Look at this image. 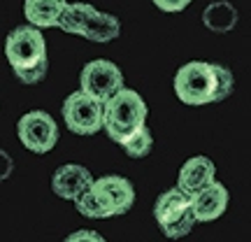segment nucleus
<instances>
[{
    "label": "nucleus",
    "mask_w": 251,
    "mask_h": 242,
    "mask_svg": "<svg viewBox=\"0 0 251 242\" xmlns=\"http://www.w3.org/2000/svg\"><path fill=\"white\" fill-rule=\"evenodd\" d=\"M235 89L233 72L226 65L207 61H191L175 75V93L184 105L202 108L226 100Z\"/></svg>",
    "instance_id": "1"
},
{
    "label": "nucleus",
    "mask_w": 251,
    "mask_h": 242,
    "mask_svg": "<svg viewBox=\"0 0 251 242\" xmlns=\"http://www.w3.org/2000/svg\"><path fill=\"white\" fill-rule=\"evenodd\" d=\"M149 108L144 98L133 89H119L112 98L102 103V128L117 144H121L130 133L147 124Z\"/></svg>",
    "instance_id": "2"
},
{
    "label": "nucleus",
    "mask_w": 251,
    "mask_h": 242,
    "mask_svg": "<svg viewBox=\"0 0 251 242\" xmlns=\"http://www.w3.org/2000/svg\"><path fill=\"white\" fill-rule=\"evenodd\" d=\"M153 219H156V224H158L165 238H170V240L186 238L191 233V228L196 226V216H193V207H191V193H186L179 187L168 188L153 203Z\"/></svg>",
    "instance_id": "3"
},
{
    "label": "nucleus",
    "mask_w": 251,
    "mask_h": 242,
    "mask_svg": "<svg viewBox=\"0 0 251 242\" xmlns=\"http://www.w3.org/2000/svg\"><path fill=\"white\" fill-rule=\"evenodd\" d=\"M5 56L12 70L33 68L47 61V42L42 30L35 26H17L5 40Z\"/></svg>",
    "instance_id": "4"
},
{
    "label": "nucleus",
    "mask_w": 251,
    "mask_h": 242,
    "mask_svg": "<svg viewBox=\"0 0 251 242\" xmlns=\"http://www.w3.org/2000/svg\"><path fill=\"white\" fill-rule=\"evenodd\" d=\"M63 121L75 135H93L102 128V103L84 91H75L63 100Z\"/></svg>",
    "instance_id": "5"
},
{
    "label": "nucleus",
    "mask_w": 251,
    "mask_h": 242,
    "mask_svg": "<svg viewBox=\"0 0 251 242\" xmlns=\"http://www.w3.org/2000/svg\"><path fill=\"white\" fill-rule=\"evenodd\" d=\"M17 135L28 152L47 154L58 142V126L51 119V114H47L45 109H33V112H26L19 119Z\"/></svg>",
    "instance_id": "6"
},
{
    "label": "nucleus",
    "mask_w": 251,
    "mask_h": 242,
    "mask_svg": "<svg viewBox=\"0 0 251 242\" xmlns=\"http://www.w3.org/2000/svg\"><path fill=\"white\" fill-rule=\"evenodd\" d=\"M124 72L119 70V65H114L107 58H96V61L86 63L81 68L79 75V91L93 96L96 100L105 103L112 98L119 89H124Z\"/></svg>",
    "instance_id": "7"
},
{
    "label": "nucleus",
    "mask_w": 251,
    "mask_h": 242,
    "mask_svg": "<svg viewBox=\"0 0 251 242\" xmlns=\"http://www.w3.org/2000/svg\"><path fill=\"white\" fill-rule=\"evenodd\" d=\"M93 196L98 198L107 216H121L135 205V188L133 184L121 175H105L91 184Z\"/></svg>",
    "instance_id": "8"
},
{
    "label": "nucleus",
    "mask_w": 251,
    "mask_h": 242,
    "mask_svg": "<svg viewBox=\"0 0 251 242\" xmlns=\"http://www.w3.org/2000/svg\"><path fill=\"white\" fill-rule=\"evenodd\" d=\"M191 207L196 221H216L228 207V188L221 182H212L205 188L191 193Z\"/></svg>",
    "instance_id": "9"
},
{
    "label": "nucleus",
    "mask_w": 251,
    "mask_h": 242,
    "mask_svg": "<svg viewBox=\"0 0 251 242\" xmlns=\"http://www.w3.org/2000/svg\"><path fill=\"white\" fill-rule=\"evenodd\" d=\"M93 184V175L89 172V168H84L79 163H65L51 177V191L63 200H72L81 196L86 188Z\"/></svg>",
    "instance_id": "10"
},
{
    "label": "nucleus",
    "mask_w": 251,
    "mask_h": 242,
    "mask_svg": "<svg viewBox=\"0 0 251 242\" xmlns=\"http://www.w3.org/2000/svg\"><path fill=\"white\" fill-rule=\"evenodd\" d=\"M216 180V165L207 156H191L184 165L179 168L177 187L184 188L186 193H196L207 184Z\"/></svg>",
    "instance_id": "11"
},
{
    "label": "nucleus",
    "mask_w": 251,
    "mask_h": 242,
    "mask_svg": "<svg viewBox=\"0 0 251 242\" xmlns=\"http://www.w3.org/2000/svg\"><path fill=\"white\" fill-rule=\"evenodd\" d=\"M121 33V21L114 14H105L100 9L91 7L84 26H81V37H86L91 42H112Z\"/></svg>",
    "instance_id": "12"
},
{
    "label": "nucleus",
    "mask_w": 251,
    "mask_h": 242,
    "mask_svg": "<svg viewBox=\"0 0 251 242\" xmlns=\"http://www.w3.org/2000/svg\"><path fill=\"white\" fill-rule=\"evenodd\" d=\"M65 5H68V0H26L24 2V14H26L30 26L56 28Z\"/></svg>",
    "instance_id": "13"
},
{
    "label": "nucleus",
    "mask_w": 251,
    "mask_h": 242,
    "mask_svg": "<svg viewBox=\"0 0 251 242\" xmlns=\"http://www.w3.org/2000/svg\"><path fill=\"white\" fill-rule=\"evenodd\" d=\"M202 24L212 33H230L237 26V9L230 0H214L202 12Z\"/></svg>",
    "instance_id": "14"
},
{
    "label": "nucleus",
    "mask_w": 251,
    "mask_h": 242,
    "mask_svg": "<svg viewBox=\"0 0 251 242\" xmlns=\"http://www.w3.org/2000/svg\"><path fill=\"white\" fill-rule=\"evenodd\" d=\"M91 7L93 5L89 2H68L58 17L56 28H61L63 33H70V35H81V26H84V19Z\"/></svg>",
    "instance_id": "15"
},
{
    "label": "nucleus",
    "mask_w": 251,
    "mask_h": 242,
    "mask_svg": "<svg viewBox=\"0 0 251 242\" xmlns=\"http://www.w3.org/2000/svg\"><path fill=\"white\" fill-rule=\"evenodd\" d=\"M121 147H124V152L128 154L130 159H144L147 154L151 152V147H153V135H151V131L147 128V124L140 126L135 133H130L124 140V142H121Z\"/></svg>",
    "instance_id": "16"
},
{
    "label": "nucleus",
    "mask_w": 251,
    "mask_h": 242,
    "mask_svg": "<svg viewBox=\"0 0 251 242\" xmlns=\"http://www.w3.org/2000/svg\"><path fill=\"white\" fill-rule=\"evenodd\" d=\"M75 207H77V212L81 216H86V219H109L107 212L102 210V205L98 203V198L93 196V191L91 187L81 193V196L75 198Z\"/></svg>",
    "instance_id": "17"
},
{
    "label": "nucleus",
    "mask_w": 251,
    "mask_h": 242,
    "mask_svg": "<svg viewBox=\"0 0 251 242\" xmlns=\"http://www.w3.org/2000/svg\"><path fill=\"white\" fill-rule=\"evenodd\" d=\"M47 72H49V61H42L33 65V68H21V70H14V77H17L21 84H28V86H33V84H40V81L47 77Z\"/></svg>",
    "instance_id": "18"
},
{
    "label": "nucleus",
    "mask_w": 251,
    "mask_h": 242,
    "mask_svg": "<svg viewBox=\"0 0 251 242\" xmlns=\"http://www.w3.org/2000/svg\"><path fill=\"white\" fill-rule=\"evenodd\" d=\"M63 242H107L100 233L96 231H89V228H81V231H75L70 233Z\"/></svg>",
    "instance_id": "19"
},
{
    "label": "nucleus",
    "mask_w": 251,
    "mask_h": 242,
    "mask_svg": "<svg viewBox=\"0 0 251 242\" xmlns=\"http://www.w3.org/2000/svg\"><path fill=\"white\" fill-rule=\"evenodd\" d=\"M156 7L161 9V12H181V9H186L193 0H151Z\"/></svg>",
    "instance_id": "20"
},
{
    "label": "nucleus",
    "mask_w": 251,
    "mask_h": 242,
    "mask_svg": "<svg viewBox=\"0 0 251 242\" xmlns=\"http://www.w3.org/2000/svg\"><path fill=\"white\" fill-rule=\"evenodd\" d=\"M14 172V159L5 149H0V182H5Z\"/></svg>",
    "instance_id": "21"
}]
</instances>
